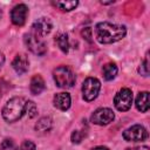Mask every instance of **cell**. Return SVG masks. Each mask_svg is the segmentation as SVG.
<instances>
[{
	"label": "cell",
	"instance_id": "obj_22",
	"mask_svg": "<svg viewBox=\"0 0 150 150\" xmlns=\"http://www.w3.org/2000/svg\"><path fill=\"white\" fill-rule=\"evenodd\" d=\"M84 136H86V134L82 130H74L71 132V142L75 144H79V143H81V141L83 139Z\"/></svg>",
	"mask_w": 150,
	"mask_h": 150
},
{
	"label": "cell",
	"instance_id": "obj_17",
	"mask_svg": "<svg viewBox=\"0 0 150 150\" xmlns=\"http://www.w3.org/2000/svg\"><path fill=\"white\" fill-rule=\"evenodd\" d=\"M52 125H53V121L50 117L48 116H43L41 117L36 124H35V130L36 131H40V132H47L52 129Z\"/></svg>",
	"mask_w": 150,
	"mask_h": 150
},
{
	"label": "cell",
	"instance_id": "obj_24",
	"mask_svg": "<svg viewBox=\"0 0 150 150\" xmlns=\"http://www.w3.org/2000/svg\"><path fill=\"white\" fill-rule=\"evenodd\" d=\"M82 36L87 40V41H89V42H91V38H93V32H91V28H89V27H87V28H84L83 30H82Z\"/></svg>",
	"mask_w": 150,
	"mask_h": 150
},
{
	"label": "cell",
	"instance_id": "obj_18",
	"mask_svg": "<svg viewBox=\"0 0 150 150\" xmlns=\"http://www.w3.org/2000/svg\"><path fill=\"white\" fill-rule=\"evenodd\" d=\"M55 42H56L57 47L63 53H68V50H69V39H68V35L66 33H59L55 36Z\"/></svg>",
	"mask_w": 150,
	"mask_h": 150
},
{
	"label": "cell",
	"instance_id": "obj_27",
	"mask_svg": "<svg viewBox=\"0 0 150 150\" xmlns=\"http://www.w3.org/2000/svg\"><path fill=\"white\" fill-rule=\"evenodd\" d=\"M91 150H109V149L105 148V146H95V148H93Z\"/></svg>",
	"mask_w": 150,
	"mask_h": 150
},
{
	"label": "cell",
	"instance_id": "obj_21",
	"mask_svg": "<svg viewBox=\"0 0 150 150\" xmlns=\"http://www.w3.org/2000/svg\"><path fill=\"white\" fill-rule=\"evenodd\" d=\"M138 73H139L141 75H143V76H148V75H149V56H148V54L145 55L144 61L139 64V67H138Z\"/></svg>",
	"mask_w": 150,
	"mask_h": 150
},
{
	"label": "cell",
	"instance_id": "obj_3",
	"mask_svg": "<svg viewBox=\"0 0 150 150\" xmlns=\"http://www.w3.org/2000/svg\"><path fill=\"white\" fill-rule=\"evenodd\" d=\"M53 77L57 87L60 88H71L75 84V74L73 69L68 66H60L54 69Z\"/></svg>",
	"mask_w": 150,
	"mask_h": 150
},
{
	"label": "cell",
	"instance_id": "obj_9",
	"mask_svg": "<svg viewBox=\"0 0 150 150\" xmlns=\"http://www.w3.org/2000/svg\"><path fill=\"white\" fill-rule=\"evenodd\" d=\"M52 28H53L52 20L49 18H47V16H42V18H39L38 20H35L33 22L30 32L43 39V36L48 35L52 32Z\"/></svg>",
	"mask_w": 150,
	"mask_h": 150
},
{
	"label": "cell",
	"instance_id": "obj_6",
	"mask_svg": "<svg viewBox=\"0 0 150 150\" xmlns=\"http://www.w3.org/2000/svg\"><path fill=\"white\" fill-rule=\"evenodd\" d=\"M132 98V91L129 88H122L115 95L114 105L118 111H127L131 108Z\"/></svg>",
	"mask_w": 150,
	"mask_h": 150
},
{
	"label": "cell",
	"instance_id": "obj_19",
	"mask_svg": "<svg viewBox=\"0 0 150 150\" xmlns=\"http://www.w3.org/2000/svg\"><path fill=\"white\" fill-rule=\"evenodd\" d=\"M25 114H27L29 118H33V117L36 116V114H38V108H36V104H35L33 101H26Z\"/></svg>",
	"mask_w": 150,
	"mask_h": 150
},
{
	"label": "cell",
	"instance_id": "obj_4",
	"mask_svg": "<svg viewBox=\"0 0 150 150\" xmlns=\"http://www.w3.org/2000/svg\"><path fill=\"white\" fill-rule=\"evenodd\" d=\"M23 42H25L26 47L35 55L41 56L47 52V47H46V43H45L43 39L38 36L36 34L32 33V32L26 33L23 35Z\"/></svg>",
	"mask_w": 150,
	"mask_h": 150
},
{
	"label": "cell",
	"instance_id": "obj_29",
	"mask_svg": "<svg viewBox=\"0 0 150 150\" xmlns=\"http://www.w3.org/2000/svg\"><path fill=\"white\" fill-rule=\"evenodd\" d=\"M1 16H2V9H1V6H0V19H1Z\"/></svg>",
	"mask_w": 150,
	"mask_h": 150
},
{
	"label": "cell",
	"instance_id": "obj_16",
	"mask_svg": "<svg viewBox=\"0 0 150 150\" xmlns=\"http://www.w3.org/2000/svg\"><path fill=\"white\" fill-rule=\"evenodd\" d=\"M55 7L60 8L61 11L63 12H70L73 9H75L79 5V1L77 0H69V1H66V0H61V1H53L52 2Z\"/></svg>",
	"mask_w": 150,
	"mask_h": 150
},
{
	"label": "cell",
	"instance_id": "obj_1",
	"mask_svg": "<svg viewBox=\"0 0 150 150\" xmlns=\"http://www.w3.org/2000/svg\"><path fill=\"white\" fill-rule=\"evenodd\" d=\"M127 34V28L123 25L111 22H98L95 26V38L102 45H109L122 40Z\"/></svg>",
	"mask_w": 150,
	"mask_h": 150
},
{
	"label": "cell",
	"instance_id": "obj_15",
	"mask_svg": "<svg viewBox=\"0 0 150 150\" xmlns=\"http://www.w3.org/2000/svg\"><path fill=\"white\" fill-rule=\"evenodd\" d=\"M117 66L112 62H109V63H105L102 68V75H103V79L105 81H111L116 77L117 75Z\"/></svg>",
	"mask_w": 150,
	"mask_h": 150
},
{
	"label": "cell",
	"instance_id": "obj_7",
	"mask_svg": "<svg viewBox=\"0 0 150 150\" xmlns=\"http://www.w3.org/2000/svg\"><path fill=\"white\" fill-rule=\"evenodd\" d=\"M123 138L127 142H143L148 138V131L143 125L135 124L123 131Z\"/></svg>",
	"mask_w": 150,
	"mask_h": 150
},
{
	"label": "cell",
	"instance_id": "obj_12",
	"mask_svg": "<svg viewBox=\"0 0 150 150\" xmlns=\"http://www.w3.org/2000/svg\"><path fill=\"white\" fill-rule=\"evenodd\" d=\"M53 103H54V107L60 109V110H68L69 107H70V103H71V98H70V95L66 91H62V93H57L54 95V98H53Z\"/></svg>",
	"mask_w": 150,
	"mask_h": 150
},
{
	"label": "cell",
	"instance_id": "obj_28",
	"mask_svg": "<svg viewBox=\"0 0 150 150\" xmlns=\"http://www.w3.org/2000/svg\"><path fill=\"white\" fill-rule=\"evenodd\" d=\"M101 4L102 5H110V4H114V0H110V1H101Z\"/></svg>",
	"mask_w": 150,
	"mask_h": 150
},
{
	"label": "cell",
	"instance_id": "obj_11",
	"mask_svg": "<svg viewBox=\"0 0 150 150\" xmlns=\"http://www.w3.org/2000/svg\"><path fill=\"white\" fill-rule=\"evenodd\" d=\"M12 67L16 74H19V75L25 74L29 68V60H28L27 55H25V54L15 55L14 60L12 61Z\"/></svg>",
	"mask_w": 150,
	"mask_h": 150
},
{
	"label": "cell",
	"instance_id": "obj_25",
	"mask_svg": "<svg viewBox=\"0 0 150 150\" xmlns=\"http://www.w3.org/2000/svg\"><path fill=\"white\" fill-rule=\"evenodd\" d=\"M127 150H150V149H149V146L144 145V146H136V148H129V149H127Z\"/></svg>",
	"mask_w": 150,
	"mask_h": 150
},
{
	"label": "cell",
	"instance_id": "obj_26",
	"mask_svg": "<svg viewBox=\"0 0 150 150\" xmlns=\"http://www.w3.org/2000/svg\"><path fill=\"white\" fill-rule=\"evenodd\" d=\"M4 63H5V55H4V53L0 52V69L2 68Z\"/></svg>",
	"mask_w": 150,
	"mask_h": 150
},
{
	"label": "cell",
	"instance_id": "obj_5",
	"mask_svg": "<svg viewBox=\"0 0 150 150\" xmlns=\"http://www.w3.org/2000/svg\"><path fill=\"white\" fill-rule=\"evenodd\" d=\"M101 82L96 77H87L82 83V96L87 102L94 101L100 93Z\"/></svg>",
	"mask_w": 150,
	"mask_h": 150
},
{
	"label": "cell",
	"instance_id": "obj_20",
	"mask_svg": "<svg viewBox=\"0 0 150 150\" xmlns=\"http://www.w3.org/2000/svg\"><path fill=\"white\" fill-rule=\"evenodd\" d=\"M0 150H19L18 145L15 144V142L13 139L6 138L1 142L0 144Z\"/></svg>",
	"mask_w": 150,
	"mask_h": 150
},
{
	"label": "cell",
	"instance_id": "obj_14",
	"mask_svg": "<svg viewBox=\"0 0 150 150\" xmlns=\"http://www.w3.org/2000/svg\"><path fill=\"white\" fill-rule=\"evenodd\" d=\"M135 104H136L137 110H139L141 112H146L149 110V93L148 91L138 93Z\"/></svg>",
	"mask_w": 150,
	"mask_h": 150
},
{
	"label": "cell",
	"instance_id": "obj_2",
	"mask_svg": "<svg viewBox=\"0 0 150 150\" xmlns=\"http://www.w3.org/2000/svg\"><path fill=\"white\" fill-rule=\"evenodd\" d=\"M26 109V100L20 96H15L9 98L1 110L2 118L8 123H14L19 121L25 115Z\"/></svg>",
	"mask_w": 150,
	"mask_h": 150
},
{
	"label": "cell",
	"instance_id": "obj_23",
	"mask_svg": "<svg viewBox=\"0 0 150 150\" xmlns=\"http://www.w3.org/2000/svg\"><path fill=\"white\" fill-rule=\"evenodd\" d=\"M35 149H36L35 144L32 141H29V139L23 141L21 143V145H20V150H35Z\"/></svg>",
	"mask_w": 150,
	"mask_h": 150
},
{
	"label": "cell",
	"instance_id": "obj_10",
	"mask_svg": "<svg viewBox=\"0 0 150 150\" xmlns=\"http://www.w3.org/2000/svg\"><path fill=\"white\" fill-rule=\"evenodd\" d=\"M28 15V7L25 4H19L11 12V20L15 26H23Z\"/></svg>",
	"mask_w": 150,
	"mask_h": 150
},
{
	"label": "cell",
	"instance_id": "obj_8",
	"mask_svg": "<svg viewBox=\"0 0 150 150\" xmlns=\"http://www.w3.org/2000/svg\"><path fill=\"white\" fill-rule=\"evenodd\" d=\"M114 118H115V114L110 108H98L93 112L90 117L91 122L97 125H107L111 123Z\"/></svg>",
	"mask_w": 150,
	"mask_h": 150
},
{
	"label": "cell",
	"instance_id": "obj_13",
	"mask_svg": "<svg viewBox=\"0 0 150 150\" xmlns=\"http://www.w3.org/2000/svg\"><path fill=\"white\" fill-rule=\"evenodd\" d=\"M46 88V83L43 77L40 74L34 75L30 79V83H29V90L33 95H40Z\"/></svg>",
	"mask_w": 150,
	"mask_h": 150
}]
</instances>
